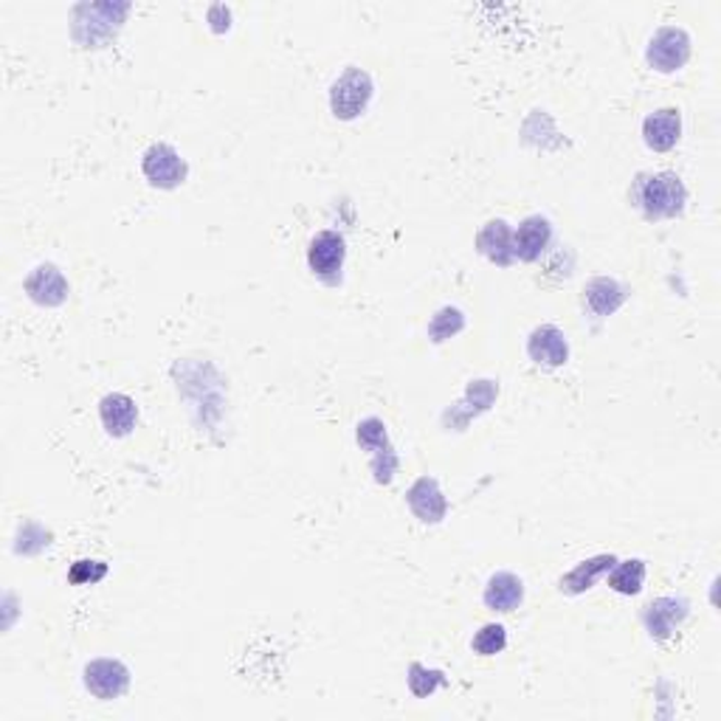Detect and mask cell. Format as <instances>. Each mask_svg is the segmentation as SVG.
<instances>
[{"label":"cell","instance_id":"6da1fadb","mask_svg":"<svg viewBox=\"0 0 721 721\" xmlns=\"http://www.w3.org/2000/svg\"><path fill=\"white\" fill-rule=\"evenodd\" d=\"M632 204L648 220L680 218L687 204V190L676 172H643L632 184Z\"/></svg>","mask_w":721,"mask_h":721},{"label":"cell","instance_id":"7a4b0ae2","mask_svg":"<svg viewBox=\"0 0 721 721\" xmlns=\"http://www.w3.org/2000/svg\"><path fill=\"white\" fill-rule=\"evenodd\" d=\"M74 12L80 14L74 17V40L82 48H102L122 28L130 3H80Z\"/></svg>","mask_w":721,"mask_h":721},{"label":"cell","instance_id":"3957f363","mask_svg":"<svg viewBox=\"0 0 721 721\" xmlns=\"http://www.w3.org/2000/svg\"><path fill=\"white\" fill-rule=\"evenodd\" d=\"M375 85L372 76L367 74L364 69H344V74L330 85V110H333V117L341 119V122H353V119L364 117L372 102Z\"/></svg>","mask_w":721,"mask_h":721},{"label":"cell","instance_id":"277c9868","mask_svg":"<svg viewBox=\"0 0 721 721\" xmlns=\"http://www.w3.org/2000/svg\"><path fill=\"white\" fill-rule=\"evenodd\" d=\"M355 440L364 451L372 454V474L375 482L378 485H392L398 474V454L392 449V442H389L387 426L378 417H367V420L358 423V429H355Z\"/></svg>","mask_w":721,"mask_h":721},{"label":"cell","instance_id":"5b68a950","mask_svg":"<svg viewBox=\"0 0 721 721\" xmlns=\"http://www.w3.org/2000/svg\"><path fill=\"white\" fill-rule=\"evenodd\" d=\"M646 60L660 74H674L691 60V35L682 26H662L648 40Z\"/></svg>","mask_w":721,"mask_h":721},{"label":"cell","instance_id":"8992f818","mask_svg":"<svg viewBox=\"0 0 721 721\" xmlns=\"http://www.w3.org/2000/svg\"><path fill=\"white\" fill-rule=\"evenodd\" d=\"M142 172L156 190H178L186 181V175H190V167H186V161L172 144L156 142L144 152Z\"/></svg>","mask_w":721,"mask_h":721},{"label":"cell","instance_id":"52a82bcc","mask_svg":"<svg viewBox=\"0 0 721 721\" xmlns=\"http://www.w3.org/2000/svg\"><path fill=\"white\" fill-rule=\"evenodd\" d=\"M344 257H347V240L344 234L325 229L310 240L307 248V266L327 285H339L341 268H344Z\"/></svg>","mask_w":721,"mask_h":721},{"label":"cell","instance_id":"ba28073f","mask_svg":"<svg viewBox=\"0 0 721 721\" xmlns=\"http://www.w3.org/2000/svg\"><path fill=\"white\" fill-rule=\"evenodd\" d=\"M82 682H85L88 694L96 696V699H122L130 687V671L124 662L102 657V660H90L88 665H85Z\"/></svg>","mask_w":721,"mask_h":721},{"label":"cell","instance_id":"9c48e42d","mask_svg":"<svg viewBox=\"0 0 721 721\" xmlns=\"http://www.w3.org/2000/svg\"><path fill=\"white\" fill-rule=\"evenodd\" d=\"M527 355L536 367L559 369L570 361V341L555 325H538L527 339Z\"/></svg>","mask_w":721,"mask_h":721},{"label":"cell","instance_id":"30bf717a","mask_svg":"<svg viewBox=\"0 0 721 721\" xmlns=\"http://www.w3.org/2000/svg\"><path fill=\"white\" fill-rule=\"evenodd\" d=\"M687 612L691 603L685 598H657L643 609V623L653 640H668L685 623Z\"/></svg>","mask_w":721,"mask_h":721},{"label":"cell","instance_id":"8fae6325","mask_svg":"<svg viewBox=\"0 0 721 721\" xmlns=\"http://www.w3.org/2000/svg\"><path fill=\"white\" fill-rule=\"evenodd\" d=\"M552 243V223L541 215H530L518 223L513 232V254L518 262H536L545 257V252Z\"/></svg>","mask_w":721,"mask_h":721},{"label":"cell","instance_id":"7c38bea8","mask_svg":"<svg viewBox=\"0 0 721 721\" xmlns=\"http://www.w3.org/2000/svg\"><path fill=\"white\" fill-rule=\"evenodd\" d=\"M682 138V113L680 108H660L648 113L643 122V142L648 150L668 152L674 150Z\"/></svg>","mask_w":721,"mask_h":721},{"label":"cell","instance_id":"4fadbf2b","mask_svg":"<svg viewBox=\"0 0 721 721\" xmlns=\"http://www.w3.org/2000/svg\"><path fill=\"white\" fill-rule=\"evenodd\" d=\"M69 280L62 277V271L51 262H42L26 277V293L28 300L37 302L40 307H60L69 300Z\"/></svg>","mask_w":721,"mask_h":721},{"label":"cell","instance_id":"5bb4252c","mask_svg":"<svg viewBox=\"0 0 721 721\" xmlns=\"http://www.w3.org/2000/svg\"><path fill=\"white\" fill-rule=\"evenodd\" d=\"M408 511L415 513L423 524H440L449 513V502L435 477H420L406 493Z\"/></svg>","mask_w":721,"mask_h":721},{"label":"cell","instance_id":"9a60e30c","mask_svg":"<svg viewBox=\"0 0 721 721\" xmlns=\"http://www.w3.org/2000/svg\"><path fill=\"white\" fill-rule=\"evenodd\" d=\"M477 252L493 266L511 268L516 262L513 254V229L508 220H488L477 234Z\"/></svg>","mask_w":721,"mask_h":721},{"label":"cell","instance_id":"2e32d148","mask_svg":"<svg viewBox=\"0 0 721 721\" xmlns=\"http://www.w3.org/2000/svg\"><path fill=\"white\" fill-rule=\"evenodd\" d=\"M626 300H628L626 285H620V282L612 280V277H595V280L586 282L584 288V307L595 316V319L614 316Z\"/></svg>","mask_w":721,"mask_h":721},{"label":"cell","instance_id":"e0dca14e","mask_svg":"<svg viewBox=\"0 0 721 721\" xmlns=\"http://www.w3.org/2000/svg\"><path fill=\"white\" fill-rule=\"evenodd\" d=\"M99 417H102V426L110 437H127L130 431L136 429L138 406L130 395L110 392L99 403Z\"/></svg>","mask_w":721,"mask_h":721},{"label":"cell","instance_id":"ac0fdd59","mask_svg":"<svg viewBox=\"0 0 721 721\" xmlns=\"http://www.w3.org/2000/svg\"><path fill=\"white\" fill-rule=\"evenodd\" d=\"M482 600L490 612H502V614L516 612L524 600L522 578L513 575V572H493L488 578V584H485Z\"/></svg>","mask_w":721,"mask_h":721},{"label":"cell","instance_id":"d6986e66","mask_svg":"<svg viewBox=\"0 0 721 721\" xmlns=\"http://www.w3.org/2000/svg\"><path fill=\"white\" fill-rule=\"evenodd\" d=\"M614 564H618V555H612V552H609V555L603 552V555H595V559L581 561L575 570H570L564 578L559 581V589L564 595L589 592V589H592V586L598 584L603 575H609V570H612Z\"/></svg>","mask_w":721,"mask_h":721},{"label":"cell","instance_id":"ffe728a7","mask_svg":"<svg viewBox=\"0 0 721 721\" xmlns=\"http://www.w3.org/2000/svg\"><path fill=\"white\" fill-rule=\"evenodd\" d=\"M646 561L640 559H628V561H620L618 564L609 570V586H612L614 592L618 595H640L643 592V584H646Z\"/></svg>","mask_w":721,"mask_h":721},{"label":"cell","instance_id":"44dd1931","mask_svg":"<svg viewBox=\"0 0 721 721\" xmlns=\"http://www.w3.org/2000/svg\"><path fill=\"white\" fill-rule=\"evenodd\" d=\"M463 327L465 316L460 307H442V310H437V314L431 316L429 339L435 341V344H442V341L454 339L456 333H463Z\"/></svg>","mask_w":721,"mask_h":721},{"label":"cell","instance_id":"7402d4cb","mask_svg":"<svg viewBox=\"0 0 721 721\" xmlns=\"http://www.w3.org/2000/svg\"><path fill=\"white\" fill-rule=\"evenodd\" d=\"M471 648L479 653V657H497L508 648V628L502 623H485L477 634H474V640H471Z\"/></svg>","mask_w":721,"mask_h":721},{"label":"cell","instance_id":"603a6c76","mask_svg":"<svg viewBox=\"0 0 721 721\" xmlns=\"http://www.w3.org/2000/svg\"><path fill=\"white\" fill-rule=\"evenodd\" d=\"M440 685H445V674L437 671V668H426L420 662H412L408 665V691L417 696V699H426L431 696Z\"/></svg>","mask_w":721,"mask_h":721},{"label":"cell","instance_id":"cb8c5ba5","mask_svg":"<svg viewBox=\"0 0 721 721\" xmlns=\"http://www.w3.org/2000/svg\"><path fill=\"white\" fill-rule=\"evenodd\" d=\"M105 575H108V564H102V561H88V559L76 561V564L69 570V581L74 586L99 584Z\"/></svg>","mask_w":721,"mask_h":721}]
</instances>
